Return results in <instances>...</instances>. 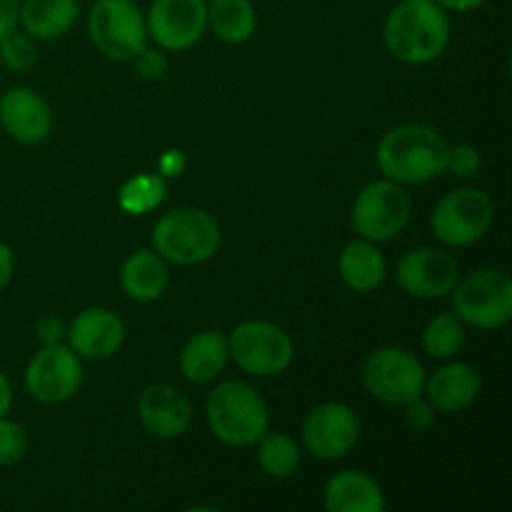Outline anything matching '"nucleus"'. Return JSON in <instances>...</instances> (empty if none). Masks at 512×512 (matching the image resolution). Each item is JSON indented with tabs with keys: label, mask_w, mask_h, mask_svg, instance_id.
<instances>
[{
	"label": "nucleus",
	"mask_w": 512,
	"mask_h": 512,
	"mask_svg": "<svg viewBox=\"0 0 512 512\" xmlns=\"http://www.w3.org/2000/svg\"><path fill=\"white\" fill-rule=\"evenodd\" d=\"M480 390H483V378L478 368L470 363H448L425 378L423 395L438 413L455 415L470 408L478 400Z\"/></svg>",
	"instance_id": "18"
},
{
	"label": "nucleus",
	"mask_w": 512,
	"mask_h": 512,
	"mask_svg": "<svg viewBox=\"0 0 512 512\" xmlns=\"http://www.w3.org/2000/svg\"><path fill=\"white\" fill-rule=\"evenodd\" d=\"M0 125L18 143L38 145L50 135L53 110L43 95L18 85L0 95Z\"/></svg>",
	"instance_id": "17"
},
{
	"label": "nucleus",
	"mask_w": 512,
	"mask_h": 512,
	"mask_svg": "<svg viewBox=\"0 0 512 512\" xmlns=\"http://www.w3.org/2000/svg\"><path fill=\"white\" fill-rule=\"evenodd\" d=\"M453 25L435 0H400L383 23V43L393 58L425 65L448 50Z\"/></svg>",
	"instance_id": "1"
},
{
	"label": "nucleus",
	"mask_w": 512,
	"mask_h": 512,
	"mask_svg": "<svg viewBox=\"0 0 512 512\" xmlns=\"http://www.w3.org/2000/svg\"><path fill=\"white\" fill-rule=\"evenodd\" d=\"M208 28L223 43H248L258 28V13L250 0H210Z\"/></svg>",
	"instance_id": "24"
},
{
	"label": "nucleus",
	"mask_w": 512,
	"mask_h": 512,
	"mask_svg": "<svg viewBox=\"0 0 512 512\" xmlns=\"http://www.w3.org/2000/svg\"><path fill=\"white\" fill-rule=\"evenodd\" d=\"M148 38L168 53H183L198 45L208 30L205 0H153L148 15Z\"/></svg>",
	"instance_id": "12"
},
{
	"label": "nucleus",
	"mask_w": 512,
	"mask_h": 512,
	"mask_svg": "<svg viewBox=\"0 0 512 512\" xmlns=\"http://www.w3.org/2000/svg\"><path fill=\"white\" fill-rule=\"evenodd\" d=\"M395 280L413 298L440 300L453 293L455 283L460 280V268L448 250L415 248L400 258Z\"/></svg>",
	"instance_id": "14"
},
{
	"label": "nucleus",
	"mask_w": 512,
	"mask_h": 512,
	"mask_svg": "<svg viewBox=\"0 0 512 512\" xmlns=\"http://www.w3.org/2000/svg\"><path fill=\"white\" fill-rule=\"evenodd\" d=\"M255 445H258V465L265 475L285 480L298 473L303 453H300V445L290 435L270 433L268 430Z\"/></svg>",
	"instance_id": "25"
},
{
	"label": "nucleus",
	"mask_w": 512,
	"mask_h": 512,
	"mask_svg": "<svg viewBox=\"0 0 512 512\" xmlns=\"http://www.w3.org/2000/svg\"><path fill=\"white\" fill-rule=\"evenodd\" d=\"M138 418L153 438L175 440L188 433L193 423V405L175 385L153 383L140 393Z\"/></svg>",
	"instance_id": "15"
},
{
	"label": "nucleus",
	"mask_w": 512,
	"mask_h": 512,
	"mask_svg": "<svg viewBox=\"0 0 512 512\" xmlns=\"http://www.w3.org/2000/svg\"><path fill=\"white\" fill-rule=\"evenodd\" d=\"M185 168V155L180 153V150H168V153H163V158L158 160V173L163 175V178H175V175L183 173Z\"/></svg>",
	"instance_id": "35"
},
{
	"label": "nucleus",
	"mask_w": 512,
	"mask_h": 512,
	"mask_svg": "<svg viewBox=\"0 0 512 512\" xmlns=\"http://www.w3.org/2000/svg\"><path fill=\"white\" fill-rule=\"evenodd\" d=\"M10 408H13V388H10L8 375L0 370V418H5Z\"/></svg>",
	"instance_id": "38"
},
{
	"label": "nucleus",
	"mask_w": 512,
	"mask_h": 512,
	"mask_svg": "<svg viewBox=\"0 0 512 512\" xmlns=\"http://www.w3.org/2000/svg\"><path fill=\"white\" fill-rule=\"evenodd\" d=\"M453 313L478 330L505 328L512 320V280L500 268H480L453 288Z\"/></svg>",
	"instance_id": "5"
},
{
	"label": "nucleus",
	"mask_w": 512,
	"mask_h": 512,
	"mask_svg": "<svg viewBox=\"0 0 512 512\" xmlns=\"http://www.w3.org/2000/svg\"><path fill=\"white\" fill-rule=\"evenodd\" d=\"M228 360V338L220 330H203L183 345L178 365L188 383L208 385L225 373Z\"/></svg>",
	"instance_id": "20"
},
{
	"label": "nucleus",
	"mask_w": 512,
	"mask_h": 512,
	"mask_svg": "<svg viewBox=\"0 0 512 512\" xmlns=\"http://www.w3.org/2000/svg\"><path fill=\"white\" fill-rule=\"evenodd\" d=\"M495 203L485 190L458 188L438 200L430 218L435 238L448 248H468L493 228Z\"/></svg>",
	"instance_id": "10"
},
{
	"label": "nucleus",
	"mask_w": 512,
	"mask_h": 512,
	"mask_svg": "<svg viewBox=\"0 0 512 512\" xmlns=\"http://www.w3.org/2000/svg\"><path fill=\"white\" fill-rule=\"evenodd\" d=\"M403 410H405L403 413L405 428L413 430V433H428V430L435 425V420H438V410L425 400V395L405 405Z\"/></svg>",
	"instance_id": "32"
},
{
	"label": "nucleus",
	"mask_w": 512,
	"mask_h": 512,
	"mask_svg": "<svg viewBox=\"0 0 512 512\" xmlns=\"http://www.w3.org/2000/svg\"><path fill=\"white\" fill-rule=\"evenodd\" d=\"M450 145L435 128L403 123L388 130L378 143V168L383 178L400 185H423L445 173Z\"/></svg>",
	"instance_id": "2"
},
{
	"label": "nucleus",
	"mask_w": 512,
	"mask_h": 512,
	"mask_svg": "<svg viewBox=\"0 0 512 512\" xmlns=\"http://www.w3.org/2000/svg\"><path fill=\"white\" fill-rule=\"evenodd\" d=\"M28 433L20 423L10 420L8 415L0 418V468L18 465L28 453Z\"/></svg>",
	"instance_id": "29"
},
{
	"label": "nucleus",
	"mask_w": 512,
	"mask_h": 512,
	"mask_svg": "<svg viewBox=\"0 0 512 512\" xmlns=\"http://www.w3.org/2000/svg\"><path fill=\"white\" fill-rule=\"evenodd\" d=\"M323 505L328 512H383V488L363 470H340L325 483Z\"/></svg>",
	"instance_id": "19"
},
{
	"label": "nucleus",
	"mask_w": 512,
	"mask_h": 512,
	"mask_svg": "<svg viewBox=\"0 0 512 512\" xmlns=\"http://www.w3.org/2000/svg\"><path fill=\"white\" fill-rule=\"evenodd\" d=\"M88 35L105 58L128 63L148 45V23L135 0H98L88 13Z\"/></svg>",
	"instance_id": "9"
},
{
	"label": "nucleus",
	"mask_w": 512,
	"mask_h": 512,
	"mask_svg": "<svg viewBox=\"0 0 512 512\" xmlns=\"http://www.w3.org/2000/svg\"><path fill=\"white\" fill-rule=\"evenodd\" d=\"M20 0H0V38L18 28Z\"/></svg>",
	"instance_id": "34"
},
{
	"label": "nucleus",
	"mask_w": 512,
	"mask_h": 512,
	"mask_svg": "<svg viewBox=\"0 0 512 512\" xmlns=\"http://www.w3.org/2000/svg\"><path fill=\"white\" fill-rule=\"evenodd\" d=\"M360 440V418L350 405L323 403L305 418L303 445L323 463L343 460Z\"/></svg>",
	"instance_id": "13"
},
{
	"label": "nucleus",
	"mask_w": 512,
	"mask_h": 512,
	"mask_svg": "<svg viewBox=\"0 0 512 512\" xmlns=\"http://www.w3.org/2000/svg\"><path fill=\"white\" fill-rule=\"evenodd\" d=\"M410 215H413V198L405 185L380 178L358 193L350 210V225L358 238L385 243V240L398 238L408 228Z\"/></svg>",
	"instance_id": "6"
},
{
	"label": "nucleus",
	"mask_w": 512,
	"mask_h": 512,
	"mask_svg": "<svg viewBox=\"0 0 512 512\" xmlns=\"http://www.w3.org/2000/svg\"><path fill=\"white\" fill-rule=\"evenodd\" d=\"M425 368L410 350L378 348L365 358L360 380L375 400L393 408H405L413 400L423 398Z\"/></svg>",
	"instance_id": "8"
},
{
	"label": "nucleus",
	"mask_w": 512,
	"mask_h": 512,
	"mask_svg": "<svg viewBox=\"0 0 512 512\" xmlns=\"http://www.w3.org/2000/svg\"><path fill=\"white\" fill-rule=\"evenodd\" d=\"M135 70L143 80H160L165 73H168V55H165L163 48H148L145 45L138 55L133 58Z\"/></svg>",
	"instance_id": "31"
},
{
	"label": "nucleus",
	"mask_w": 512,
	"mask_h": 512,
	"mask_svg": "<svg viewBox=\"0 0 512 512\" xmlns=\"http://www.w3.org/2000/svg\"><path fill=\"white\" fill-rule=\"evenodd\" d=\"M65 330L68 325L58 318V315H43L35 325V335H38L40 345H58L65 340Z\"/></svg>",
	"instance_id": "33"
},
{
	"label": "nucleus",
	"mask_w": 512,
	"mask_h": 512,
	"mask_svg": "<svg viewBox=\"0 0 512 512\" xmlns=\"http://www.w3.org/2000/svg\"><path fill=\"white\" fill-rule=\"evenodd\" d=\"M435 3L445 10H453V13H470V10L480 8V5H485L488 0H435Z\"/></svg>",
	"instance_id": "37"
},
{
	"label": "nucleus",
	"mask_w": 512,
	"mask_h": 512,
	"mask_svg": "<svg viewBox=\"0 0 512 512\" xmlns=\"http://www.w3.org/2000/svg\"><path fill=\"white\" fill-rule=\"evenodd\" d=\"M83 385V363L70 345H43L25 368V388L43 405L68 403Z\"/></svg>",
	"instance_id": "11"
},
{
	"label": "nucleus",
	"mask_w": 512,
	"mask_h": 512,
	"mask_svg": "<svg viewBox=\"0 0 512 512\" xmlns=\"http://www.w3.org/2000/svg\"><path fill=\"white\" fill-rule=\"evenodd\" d=\"M15 273V258H13V250L8 248L5 243H0V293L10 285Z\"/></svg>",
	"instance_id": "36"
},
{
	"label": "nucleus",
	"mask_w": 512,
	"mask_h": 512,
	"mask_svg": "<svg viewBox=\"0 0 512 512\" xmlns=\"http://www.w3.org/2000/svg\"><path fill=\"white\" fill-rule=\"evenodd\" d=\"M220 225L203 208H175L153 228V248L163 260L175 265H203L220 248Z\"/></svg>",
	"instance_id": "4"
},
{
	"label": "nucleus",
	"mask_w": 512,
	"mask_h": 512,
	"mask_svg": "<svg viewBox=\"0 0 512 512\" xmlns=\"http://www.w3.org/2000/svg\"><path fill=\"white\" fill-rule=\"evenodd\" d=\"M65 340L80 358L108 360L123 348L125 323L108 308H85L70 320Z\"/></svg>",
	"instance_id": "16"
},
{
	"label": "nucleus",
	"mask_w": 512,
	"mask_h": 512,
	"mask_svg": "<svg viewBox=\"0 0 512 512\" xmlns=\"http://www.w3.org/2000/svg\"><path fill=\"white\" fill-rule=\"evenodd\" d=\"M465 345V323L455 313H440L425 325L423 348L430 358L453 360Z\"/></svg>",
	"instance_id": "26"
},
{
	"label": "nucleus",
	"mask_w": 512,
	"mask_h": 512,
	"mask_svg": "<svg viewBox=\"0 0 512 512\" xmlns=\"http://www.w3.org/2000/svg\"><path fill=\"white\" fill-rule=\"evenodd\" d=\"M0 60L8 70L13 73H25L35 65L38 60V48H35V40L28 33H20L18 28L13 33H8L5 38H0Z\"/></svg>",
	"instance_id": "28"
},
{
	"label": "nucleus",
	"mask_w": 512,
	"mask_h": 512,
	"mask_svg": "<svg viewBox=\"0 0 512 512\" xmlns=\"http://www.w3.org/2000/svg\"><path fill=\"white\" fill-rule=\"evenodd\" d=\"M168 265L155 250H135L120 268L123 293L135 303H153L168 290Z\"/></svg>",
	"instance_id": "23"
},
{
	"label": "nucleus",
	"mask_w": 512,
	"mask_h": 512,
	"mask_svg": "<svg viewBox=\"0 0 512 512\" xmlns=\"http://www.w3.org/2000/svg\"><path fill=\"white\" fill-rule=\"evenodd\" d=\"M228 353L243 373L253 378H275L293 365V338L268 320H243L228 338Z\"/></svg>",
	"instance_id": "7"
},
{
	"label": "nucleus",
	"mask_w": 512,
	"mask_h": 512,
	"mask_svg": "<svg viewBox=\"0 0 512 512\" xmlns=\"http://www.w3.org/2000/svg\"><path fill=\"white\" fill-rule=\"evenodd\" d=\"M165 178L160 173H140L123 183L118 193V203L125 213L130 215H145L150 210L158 208L165 200Z\"/></svg>",
	"instance_id": "27"
},
{
	"label": "nucleus",
	"mask_w": 512,
	"mask_h": 512,
	"mask_svg": "<svg viewBox=\"0 0 512 512\" xmlns=\"http://www.w3.org/2000/svg\"><path fill=\"white\" fill-rule=\"evenodd\" d=\"M480 170H483V155H480L475 145L460 143L450 148L445 173H450L458 180H473L475 175H480Z\"/></svg>",
	"instance_id": "30"
},
{
	"label": "nucleus",
	"mask_w": 512,
	"mask_h": 512,
	"mask_svg": "<svg viewBox=\"0 0 512 512\" xmlns=\"http://www.w3.org/2000/svg\"><path fill=\"white\" fill-rule=\"evenodd\" d=\"M205 420L215 438L230 448H250L270 430L263 395L245 380H223L205 400Z\"/></svg>",
	"instance_id": "3"
},
{
	"label": "nucleus",
	"mask_w": 512,
	"mask_h": 512,
	"mask_svg": "<svg viewBox=\"0 0 512 512\" xmlns=\"http://www.w3.org/2000/svg\"><path fill=\"white\" fill-rule=\"evenodd\" d=\"M338 270L343 283L355 293H373L388 278V260L378 245L370 240H350L338 258Z\"/></svg>",
	"instance_id": "22"
},
{
	"label": "nucleus",
	"mask_w": 512,
	"mask_h": 512,
	"mask_svg": "<svg viewBox=\"0 0 512 512\" xmlns=\"http://www.w3.org/2000/svg\"><path fill=\"white\" fill-rule=\"evenodd\" d=\"M78 0H20L18 25L33 40H58L78 23Z\"/></svg>",
	"instance_id": "21"
}]
</instances>
